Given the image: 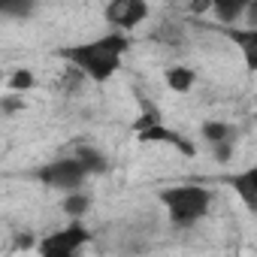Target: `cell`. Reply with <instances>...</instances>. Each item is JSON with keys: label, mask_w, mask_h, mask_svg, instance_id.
Returning <instances> with one entry per match:
<instances>
[{"label": "cell", "mask_w": 257, "mask_h": 257, "mask_svg": "<svg viewBox=\"0 0 257 257\" xmlns=\"http://www.w3.org/2000/svg\"><path fill=\"white\" fill-rule=\"evenodd\" d=\"M152 40L155 43H164V46H182L185 43V28L182 25H176V22H164L155 34H152Z\"/></svg>", "instance_id": "5bb4252c"}, {"label": "cell", "mask_w": 257, "mask_h": 257, "mask_svg": "<svg viewBox=\"0 0 257 257\" xmlns=\"http://www.w3.org/2000/svg\"><path fill=\"white\" fill-rule=\"evenodd\" d=\"M34 176H37L43 185H49V188H58V191L73 194V191H79V188H82V182L88 179V170H85V167L70 155V158H58V161H52V164L40 167Z\"/></svg>", "instance_id": "277c9868"}, {"label": "cell", "mask_w": 257, "mask_h": 257, "mask_svg": "<svg viewBox=\"0 0 257 257\" xmlns=\"http://www.w3.org/2000/svg\"><path fill=\"white\" fill-rule=\"evenodd\" d=\"M212 158H215L218 164H230V158H233V140H230V143L215 146V149H212Z\"/></svg>", "instance_id": "e0dca14e"}, {"label": "cell", "mask_w": 257, "mask_h": 257, "mask_svg": "<svg viewBox=\"0 0 257 257\" xmlns=\"http://www.w3.org/2000/svg\"><path fill=\"white\" fill-rule=\"evenodd\" d=\"M254 121H257V112H254Z\"/></svg>", "instance_id": "ffe728a7"}, {"label": "cell", "mask_w": 257, "mask_h": 257, "mask_svg": "<svg viewBox=\"0 0 257 257\" xmlns=\"http://www.w3.org/2000/svg\"><path fill=\"white\" fill-rule=\"evenodd\" d=\"M248 0H215L212 4V16H215V28H236L239 19H245Z\"/></svg>", "instance_id": "9c48e42d"}, {"label": "cell", "mask_w": 257, "mask_h": 257, "mask_svg": "<svg viewBox=\"0 0 257 257\" xmlns=\"http://www.w3.org/2000/svg\"><path fill=\"white\" fill-rule=\"evenodd\" d=\"M103 16L112 25V31L124 34V31H134L137 25H143L149 19V4H143V0H112L103 10Z\"/></svg>", "instance_id": "5b68a950"}, {"label": "cell", "mask_w": 257, "mask_h": 257, "mask_svg": "<svg viewBox=\"0 0 257 257\" xmlns=\"http://www.w3.org/2000/svg\"><path fill=\"white\" fill-rule=\"evenodd\" d=\"M245 22H248V28H257V0H248V10H245Z\"/></svg>", "instance_id": "d6986e66"}, {"label": "cell", "mask_w": 257, "mask_h": 257, "mask_svg": "<svg viewBox=\"0 0 257 257\" xmlns=\"http://www.w3.org/2000/svg\"><path fill=\"white\" fill-rule=\"evenodd\" d=\"M242 55L245 61V70L248 73H257V28H248V25H236V28H218Z\"/></svg>", "instance_id": "8992f818"}, {"label": "cell", "mask_w": 257, "mask_h": 257, "mask_svg": "<svg viewBox=\"0 0 257 257\" xmlns=\"http://www.w3.org/2000/svg\"><path fill=\"white\" fill-rule=\"evenodd\" d=\"M22 109H25V97L10 94V97L0 100V112H4V115H16V112H22Z\"/></svg>", "instance_id": "2e32d148"}, {"label": "cell", "mask_w": 257, "mask_h": 257, "mask_svg": "<svg viewBox=\"0 0 257 257\" xmlns=\"http://www.w3.org/2000/svg\"><path fill=\"white\" fill-rule=\"evenodd\" d=\"M224 182L233 188V194L239 197V203H242L251 215H257V164L248 167V170H239V173L224 176Z\"/></svg>", "instance_id": "52a82bcc"}, {"label": "cell", "mask_w": 257, "mask_h": 257, "mask_svg": "<svg viewBox=\"0 0 257 257\" xmlns=\"http://www.w3.org/2000/svg\"><path fill=\"white\" fill-rule=\"evenodd\" d=\"M91 242V230L82 221H70L67 227L40 239V257H76Z\"/></svg>", "instance_id": "3957f363"}, {"label": "cell", "mask_w": 257, "mask_h": 257, "mask_svg": "<svg viewBox=\"0 0 257 257\" xmlns=\"http://www.w3.org/2000/svg\"><path fill=\"white\" fill-rule=\"evenodd\" d=\"M140 143H164V146L176 149V152L185 155V158H194V155H197V149H194L182 134H176L173 127H167V124H158V127H152V131L140 134Z\"/></svg>", "instance_id": "ba28073f"}, {"label": "cell", "mask_w": 257, "mask_h": 257, "mask_svg": "<svg viewBox=\"0 0 257 257\" xmlns=\"http://www.w3.org/2000/svg\"><path fill=\"white\" fill-rule=\"evenodd\" d=\"M127 49H131L127 34L109 31V34H103L97 40H85V43H73V46L58 49V58L67 61L73 70H79L85 79L106 82V79H112L118 73L121 58H124Z\"/></svg>", "instance_id": "6da1fadb"}, {"label": "cell", "mask_w": 257, "mask_h": 257, "mask_svg": "<svg viewBox=\"0 0 257 257\" xmlns=\"http://www.w3.org/2000/svg\"><path fill=\"white\" fill-rule=\"evenodd\" d=\"M164 79H167L170 91H176V94H188V91L194 88V82H197V73H194L191 67H185V64H173V67H167Z\"/></svg>", "instance_id": "8fae6325"}, {"label": "cell", "mask_w": 257, "mask_h": 257, "mask_svg": "<svg viewBox=\"0 0 257 257\" xmlns=\"http://www.w3.org/2000/svg\"><path fill=\"white\" fill-rule=\"evenodd\" d=\"M88 209H91V197H88V194H82V191L64 194V200H61V212H64L67 218H73V221L85 218V212H88Z\"/></svg>", "instance_id": "4fadbf2b"}, {"label": "cell", "mask_w": 257, "mask_h": 257, "mask_svg": "<svg viewBox=\"0 0 257 257\" xmlns=\"http://www.w3.org/2000/svg\"><path fill=\"white\" fill-rule=\"evenodd\" d=\"M158 200L167 206L170 224L179 230L200 224L212 209V191L203 185H173V188H164L158 194Z\"/></svg>", "instance_id": "7a4b0ae2"}, {"label": "cell", "mask_w": 257, "mask_h": 257, "mask_svg": "<svg viewBox=\"0 0 257 257\" xmlns=\"http://www.w3.org/2000/svg\"><path fill=\"white\" fill-rule=\"evenodd\" d=\"M200 134H203V140H206L212 149L221 146V143H230V140L236 137L233 124H227V121H206V124L200 127Z\"/></svg>", "instance_id": "7c38bea8"}, {"label": "cell", "mask_w": 257, "mask_h": 257, "mask_svg": "<svg viewBox=\"0 0 257 257\" xmlns=\"http://www.w3.org/2000/svg\"><path fill=\"white\" fill-rule=\"evenodd\" d=\"M34 85H37V79H34L31 70H13L10 79H7V88L16 91V94H19V91H31Z\"/></svg>", "instance_id": "9a60e30c"}, {"label": "cell", "mask_w": 257, "mask_h": 257, "mask_svg": "<svg viewBox=\"0 0 257 257\" xmlns=\"http://www.w3.org/2000/svg\"><path fill=\"white\" fill-rule=\"evenodd\" d=\"M73 158L88 170V176H103V173L109 170L106 155H103L100 149H94V146H76V149H73Z\"/></svg>", "instance_id": "30bf717a"}, {"label": "cell", "mask_w": 257, "mask_h": 257, "mask_svg": "<svg viewBox=\"0 0 257 257\" xmlns=\"http://www.w3.org/2000/svg\"><path fill=\"white\" fill-rule=\"evenodd\" d=\"M31 4H4V10H0V13H4V16H31Z\"/></svg>", "instance_id": "ac0fdd59"}]
</instances>
